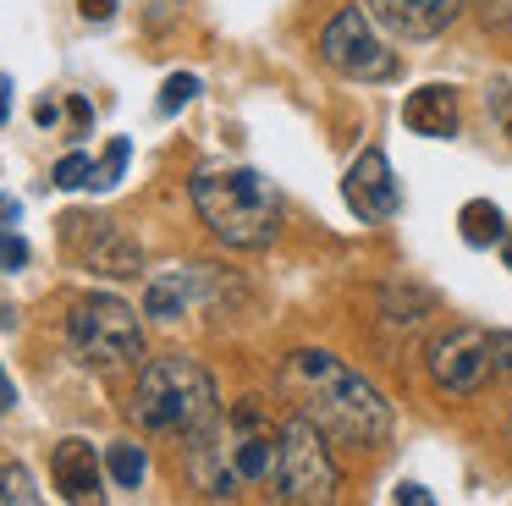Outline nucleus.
<instances>
[{
    "mask_svg": "<svg viewBox=\"0 0 512 506\" xmlns=\"http://www.w3.org/2000/svg\"><path fill=\"white\" fill-rule=\"evenodd\" d=\"M281 396L292 413H303L325 440L358 451H380L391 440V407L358 369H347L336 352L298 347L281 363Z\"/></svg>",
    "mask_w": 512,
    "mask_h": 506,
    "instance_id": "1",
    "label": "nucleus"
},
{
    "mask_svg": "<svg viewBox=\"0 0 512 506\" xmlns=\"http://www.w3.org/2000/svg\"><path fill=\"white\" fill-rule=\"evenodd\" d=\"M474 11L485 17V28L512 33V0H474Z\"/></svg>",
    "mask_w": 512,
    "mask_h": 506,
    "instance_id": "21",
    "label": "nucleus"
},
{
    "mask_svg": "<svg viewBox=\"0 0 512 506\" xmlns=\"http://www.w3.org/2000/svg\"><path fill=\"white\" fill-rule=\"evenodd\" d=\"M457 226H463L468 248H496V242L507 237V220H501V209L490 204V198H468L463 215H457Z\"/></svg>",
    "mask_w": 512,
    "mask_h": 506,
    "instance_id": "15",
    "label": "nucleus"
},
{
    "mask_svg": "<svg viewBox=\"0 0 512 506\" xmlns=\"http://www.w3.org/2000/svg\"><path fill=\"white\" fill-rule=\"evenodd\" d=\"M50 182L67 187V193H72V187H89L94 182V160H89V154H61L56 171H50Z\"/></svg>",
    "mask_w": 512,
    "mask_h": 506,
    "instance_id": "18",
    "label": "nucleus"
},
{
    "mask_svg": "<svg viewBox=\"0 0 512 506\" xmlns=\"http://www.w3.org/2000/svg\"><path fill=\"white\" fill-rule=\"evenodd\" d=\"M397 501H413V506H430L435 495L424 490V484H397Z\"/></svg>",
    "mask_w": 512,
    "mask_h": 506,
    "instance_id": "26",
    "label": "nucleus"
},
{
    "mask_svg": "<svg viewBox=\"0 0 512 506\" xmlns=\"http://www.w3.org/2000/svg\"><path fill=\"white\" fill-rule=\"evenodd\" d=\"M0 220H6V226L17 220V198H0Z\"/></svg>",
    "mask_w": 512,
    "mask_h": 506,
    "instance_id": "29",
    "label": "nucleus"
},
{
    "mask_svg": "<svg viewBox=\"0 0 512 506\" xmlns=\"http://www.w3.org/2000/svg\"><path fill=\"white\" fill-rule=\"evenodd\" d=\"M193 94H199V77H193V72L166 77V88H160V110H182Z\"/></svg>",
    "mask_w": 512,
    "mask_h": 506,
    "instance_id": "20",
    "label": "nucleus"
},
{
    "mask_svg": "<svg viewBox=\"0 0 512 506\" xmlns=\"http://www.w3.org/2000/svg\"><path fill=\"white\" fill-rule=\"evenodd\" d=\"M12 402H17V385H12V374L0 369V413H6V407H12Z\"/></svg>",
    "mask_w": 512,
    "mask_h": 506,
    "instance_id": "28",
    "label": "nucleus"
},
{
    "mask_svg": "<svg viewBox=\"0 0 512 506\" xmlns=\"http://www.w3.org/2000/svg\"><path fill=\"white\" fill-rule=\"evenodd\" d=\"M193 209L226 248L259 253L281 231V193L270 176L248 165H199L193 171Z\"/></svg>",
    "mask_w": 512,
    "mask_h": 506,
    "instance_id": "3",
    "label": "nucleus"
},
{
    "mask_svg": "<svg viewBox=\"0 0 512 506\" xmlns=\"http://www.w3.org/2000/svg\"><path fill=\"white\" fill-rule=\"evenodd\" d=\"M39 490H34V473L23 462H0V506H34Z\"/></svg>",
    "mask_w": 512,
    "mask_h": 506,
    "instance_id": "17",
    "label": "nucleus"
},
{
    "mask_svg": "<svg viewBox=\"0 0 512 506\" xmlns=\"http://www.w3.org/2000/svg\"><path fill=\"white\" fill-rule=\"evenodd\" d=\"M50 479H56V490L67 495V501H100V457H94L89 440L67 435L56 451H50Z\"/></svg>",
    "mask_w": 512,
    "mask_h": 506,
    "instance_id": "13",
    "label": "nucleus"
},
{
    "mask_svg": "<svg viewBox=\"0 0 512 506\" xmlns=\"http://www.w3.org/2000/svg\"><path fill=\"white\" fill-rule=\"evenodd\" d=\"M105 473H111L122 490H138V484H144V473H149L144 446H133V440H116V446L105 451Z\"/></svg>",
    "mask_w": 512,
    "mask_h": 506,
    "instance_id": "16",
    "label": "nucleus"
},
{
    "mask_svg": "<svg viewBox=\"0 0 512 506\" xmlns=\"http://www.w3.org/2000/svg\"><path fill=\"white\" fill-rule=\"evenodd\" d=\"M67 242L100 275H138V242L105 215H67Z\"/></svg>",
    "mask_w": 512,
    "mask_h": 506,
    "instance_id": "9",
    "label": "nucleus"
},
{
    "mask_svg": "<svg viewBox=\"0 0 512 506\" xmlns=\"http://www.w3.org/2000/svg\"><path fill=\"white\" fill-rule=\"evenodd\" d=\"M61 105H67L61 94H39V105H34V121H39V127H56V121H61Z\"/></svg>",
    "mask_w": 512,
    "mask_h": 506,
    "instance_id": "23",
    "label": "nucleus"
},
{
    "mask_svg": "<svg viewBox=\"0 0 512 506\" xmlns=\"http://www.w3.org/2000/svg\"><path fill=\"white\" fill-rule=\"evenodd\" d=\"M507 264H512V242H507Z\"/></svg>",
    "mask_w": 512,
    "mask_h": 506,
    "instance_id": "30",
    "label": "nucleus"
},
{
    "mask_svg": "<svg viewBox=\"0 0 512 506\" xmlns=\"http://www.w3.org/2000/svg\"><path fill=\"white\" fill-rule=\"evenodd\" d=\"M78 11H83L89 22H105V17L116 11V0H78Z\"/></svg>",
    "mask_w": 512,
    "mask_h": 506,
    "instance_id": "25",
    "label": "nucleus"
},
{
    "mask_svg": "<svg viewBox=\"0 0 512 506\" xmlns=\"http://www.w3.org/2000/svg\"><path fill=\"white\" fill-rule=\"evenodd\" d=\"M12 121V77H0V127Z\"/></svg>",
    "mask_w": 512,
    "mask_h": 506,
    "instance_id": "27",
    "label": "nucleus"
},
{
    "mask_svg": "<svg viewBox=\"0 0 512 506\" xmlns=\"http://www.w3.org/2000/svg\"><path fill=\"white\" fill-rule=\"evenodd\" d=\"M28 264V242L17 231H0V270H23Z\"/></svg>",
    "mask_w": 512,
    "mask_h": 506,
    "instance_id": "22",
    "label": "nucleus"
},
{
    "mask_svg": "<svg viewBox=\"0 0 512 506\" xmlns=\"http://www.w3.org/2000/svg\"><path fill=\"white\" fill-rule=\"evenodd\" d=\"M67 336L94 369H127L144 358V325L122 297H78L67 314Z\"/></svg>",
    "mask_w": 512,
    "mask_h": 506,
    "instance_id": "5",
    "label": "nucleus"
},
{
    "mask_svg": "<svg viewBox=\"0 0 512 506\" xmlns=\"http://www.w3.org/2000/svg\"><path fill=\"white\" fill-rule=\"evenodd\" d=\"M457 121H463L457 88H446V83H424L402 99V127L419 132V138H457Z\"/></svg>",
    "mask_w": 512,
    "mask_h": 506,
    "instance_id": "12",
    "label": "nucleus"
},
{
    "mask_svg": "<svg viewBox=\"0 0 512 506\" xmlns=\"http://www.w3.org/2000/svg\"><path fill=\"white\" fill-rule=\"evenodd\" d=\"M342 193H347V204H353L358 220H391L402 209V187H397L391 160L380 149L358 154L353 171H347V182H342Z\"/></svg>",
    "mask_w": 512,
    "mask_h": 506,
    "instance_id": "10",
    "label": "nucleus"
},
{
    "mask_svg": "<svg viewBox=\"0 0 512 506\" xmlns=\"http://www.w3.org/2000/svg\"><path fill=\"white\" fill-rule=\"evenodd\" d=\"M496 374V330L479 325H452L430 341V380L452 396L485 391V380Z\"/></svg>",
    "mask_w": 512,
    "mask_h": 506,
    "instance_id": "8",
    "label": "nucleus"
},
{
    "mask_svg": "<svg viewBox=\"0 0 512 506\" xmlns=\"http://www.w3.org/2000/svg\"><path fill=\"white\" fill-rule=\"evenodd\" d=\"M133 418L149 429V435H199L221 402H215V380L204 363L193 358H149L138 369V385H133Z\"/></svg>",
    "mask_w": 512,
    "mask_h": 506,
    "instance_id": "4",
    "label": "nucleus"
},
{
    "mask_svg": "<svg viewBox=\"0 0 512 506\" xmlns=\"http://www.w3.org/2000/svg\"><path fill=\"white\" fill-rule=\"evenodd\" d=\"M193 281H199V264L193 270H171V275H160V281H149V292H144V314L149 319H177V314H188V303H193Z\"/></svg>",
    "mask_w": 512,
    "mask_h": 506,
    "instance_id": "14",
    "label": "nucleus"
},
{
    "mask_svg": "<svg viewBox=\"0 0 512 506\" xmlns=\"http://www.w3.org/2000/svg\"><path fill=\"white\" fill-rule=\"evenodd\" d=\"M127 154H133V149H127V138H111V149H105V160L94 165V182L89 187H116V182H122Z\"/></svg>",
    "mask_w": 512,
    "mask_h": 506,
    "instance_id": "19",
    "label": "nucleus"
},
{
    "mask_svg": "<svg viewBox=\"0 0 512 506\" xmlns=\"http://www.w3.org/2000/svg\"><path fill=\"white\" fill-rule=\"evenodd\" d=\"M380 22L369 17V6H342L331 22H325L320 33V61L331 66V72L353 77V83H380V77L397 72V55L380 44Z\"/></svg>",
    "mask_w": 512,
    "mask_h": 506,
    "instance_id": "7",
    "label": "nucleus"
},
{
    "mask_svg": "<svg viewBox=\"0 0 512 506\" xmlns=\"http://www.w3.org/2000/svg\"><path fill=\"white\" fill-rule=\"evenodd\" d=\"M276 501L292 506H325L336 501V462L325 451V435L303 413L281 424V457H276Z\"/></svg>",
    "mask_w": 512,
    "mask_h": 506,
    "instance_id": "6",
    "label": "nucleus"
},
{
    "mask_svg": "<svg viewBox=\"0 0 512 506\" xmlns=\"http://www.w3.org/2000/svg\"><path fill=\"white\" fill-rule=\"evenodd\" d=\"M364 6L391 39H435L457 22L463 0H364Z\"/></svg>",
    "mask_w": 512,
    "mask_h": 506,
    "instance_id": "11",
    "label": "nucleus"
},
{
    "mask_svg": "<svg viewBox=\"0 0 512 506\" xmlns=\"http://www.w3.org/2000/svg\"><path fill=\"white\" fill-rule=\"evenodd\" d=\"M507 429H512V424H507Z\"/></svg>",
    "mask_w": 512,
    "mask_h": 506,
    "instance_id": "31",
    "label": "nucleus"
},
{
    "mask_svg": "<svg viewBox=\"0 0 512 506\" xmlns=\"http://www.w3.org/2000/svg\"><path fill=\"white\" fill-rule=\"evenodd\" d=\"M193 440V479L210 501H237L243 490L276 484V457H281V424L265 413V402L243 396L232 413H215Z\"/></svg>",
    "mask_w": 512,
    "mask_h": 506,
    "instance_id": "2",
    "label": "nucleus"
},
{
    "mask_svg": "<svg viewBox=\"0 0 512 506\" xmlns=\"http://www.w3.org/2000/svg\"><path fill=\"white\" fill-rule=\"evenodd\" d=\"M496 374L512 380V330H496Z\"/></svg>",
    "mask_w": 512,
    "mask_h": 506,
    "instance_id": "24",
    "label": "nucleus"
}]
</instances>
